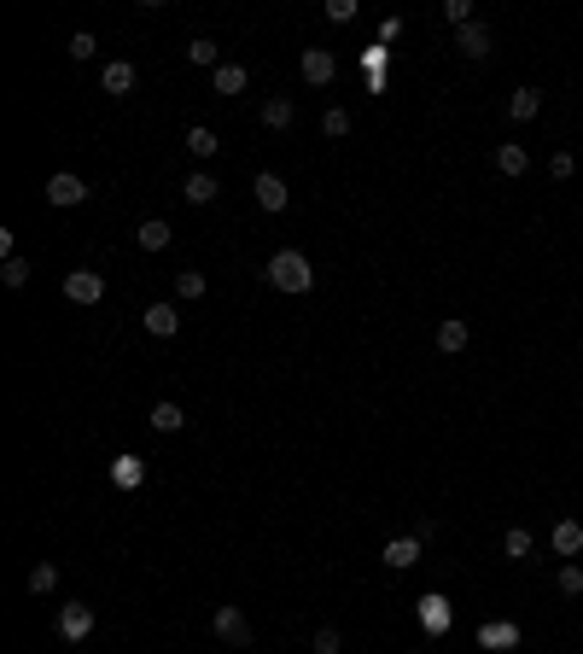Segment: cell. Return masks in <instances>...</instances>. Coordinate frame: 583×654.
Returning a JSON list of instances; mask_svg holds the SVG:
<instances>
[{
	"instance_id": "ffe728a7",
	"label": "cell",
	"mask_w": 583,
	"mask_h": 654,
	"mask_svg": "<svg viewBox=\"0 0 583 654\" xmlns=\"http://www.w3.org/2000/svg\"><path fill=\"white\" fill-rule=\"evenodd\" d=\"M245 82H251V77H245V65H216V94H222V100L245 94Z\"/></svg>"
},
{
	"instance_id": "4dcf8cb0",
	"label": "cell",
	"mask_w": 583,
	"mask_h": 654,
	"mask_svg": "<svg viewBox=\"0 0 583 654\" xmlns=\"http://www.w3.org/2000/svg\"><path fill=\"white\" fill-rule=\"evenodd\" d=\"M94 53H99V41H94L88 30H77V35H70V59H77V65H82V59H94Z\"/></svg>"
},
{
	"instance_id": "f546056e",
	"label": "cell",
	"mask_w": 583,
	"mask_h": 654,
	"mask_svg": "<svg viewBox=\"0 0 583 654\" xmlns=\"http://www.w3.org/2000/svg\"><path fill=\"white\" fill-rule=\"evenodd\" d=\"M187 59H193V65H210V70L222 65V59H216V41H210V35H198V41L187 47Z\"/></svg>"
},
{
	"instance_id": "7c38bea8",
	"label": "cell",
	"mask_w": 583,
	"mask_h": 654,
	"mask_svg": "<svg viewBox=\"0 0 583 654\" xmlns=\"http://www.w3.org/2000/svg\"><path fill=\"white\" fill-rule=\"evenodd\" d=\"M287 199H292V193H287V181L263 170V176H257V205H263V211H287Z\"/></svg>"
},
{
	"instance_id": "277c9868",
	"label": "cell",
	"mask_w": 583,
	"mask_h": 654,
	"mask_svg": "<svg viewBox=\"0 0 583 654\" xmlns=\"http://www.w3.org/2000/svg\"><path fill=\"white\" fill-rule=\"evenodd\" d=\"M88 631H94V608H88V602H70V608H59V637H65V643H82Z\"/></svg>"
},
{
	"instance_id": "83f0119b",
	"label": "cell",
	"mask_w": 583,
	"mask_h": 654,
	"mask_svg": "<svg viewBox=\"0 0 583 654\" xmlns=\"http://www.w3.org/2000/svg\"><path fill=\"white\" fill-rule=\"evenodd\" d=\"M205 287H210V281L198 275V269H181V275H176V292H181V299H205Z\"/></svg>"
},
{
	"instance_id": "e575fe53",
	"label": "cell",
	"mask_w": 583,
	"mask_h": 654,
	"mask_svg": "<svg viewBox=\"0 0 583 654\" xmlns=\"http://www.w3.org/2000/svg\"><path fill=\"white\" fill-rule=\"evenodd\" d=\"M327 18H332V23H344V18H356V0H327Z\"/></svg>"
},
{
	"instance_id": "ac0fdd59",
	"label": "cell",
	"mask_w": 583,
	"mask_h": 654,
	"mask_svg": "<svg viewBox=\"0 0 583 654\" xmlns=\"http://www.w3.org/2000/svg\"><path fill=\"white\" fill-rule=\"evenodd\" d=\"M537 111H542V94H537V88H514V100H507V117H514V123H531Z\"/></svg>"
},
{
	"instance_id": "52a82bcc",
	"label": "cell",
	"mask_w": 583,
	"mask_h": 654,
	"mask_svg": "<svg viewBox=\"0 0 583 654\" xmlns=\"http://www.w3.org/2000/svg\"><path fill=\"white\" fill-rule=\"evenodd\" d=\"M47 199H53V205H82V199H88V181L70 176V170H59V176L47 181Z\"/></svg>"
},
{
	"instance_id": "8992f818",
	"label": "cell",
	"mask_w": 583,
	"mask_h": 654,
	"mask_svg": "<svg viewBox=\"0 0 583 654\" xmlns=\"http://www.w3.org/2000/svg\"><path fill=\"white\" fill-rule=\"evenodd\" d=\"M134 82H141V77H134V65H129V59H111V65L99 70V88H105V94H117V100H129V94H134Z\"/></svg>"
},
{
	"instance_id": "4316f807",
	"label": "cell",
	"mask_w": 583,
	"mask_h": 654,
	"mask_svg": "<svg viewBox=\"0 0 583 654\" xmlns=\"http://www.w3.org/2000/svg\"><path fill=\"white\" fill-rule=\"evenodd\" d=\"M321 134H332V141H344V134H351V111H344V106H332L327 117H321Z\"/></svg>"
},
{
	"instance_id": "d4e9b609",
	"label": "cell",
	"mask_w": 583,
	"mask_h": 654,
	"mask_svg": "<svg viewBox=\"0 0 583 654\" xmlns=\"http://www.w3.org/2000/svg\"><path fill=\"white\" fill-rule=\"evenodd\" d=\"M53 585H59V566H53V561H35V566H30V596H47Z\"/></svg>"
},
{
	"instance_id": "9a60e30c",
	"label": "cell",
	"mask_w": 583,
	"mask_h": 654,
	"mask_svg": "<svg viewBox=\"0 0 583 654\" xmlns=\"http://www.w3.org/2000/svg\"><path fill=\"white\" fill-rule=\"evenodd\" d=\"M181 193H187L193 205H210V199H216V193H222V181L210 176V170H193V176L181 181Z\"/></svg>"
},
{
	"instance_id": "4fadbf2b",
	"label": "cell",
	"mask_w": 583,
	"mask_h": 654,
	"mask_svg": "<svg viewBox=\"0 0 583 654\" xmlns=\"http://www.w3.org/2000/svg\"><path fill=\"white\" fill-rule=\"evenodd\" d=\"M496 170H502V176H525V170H531V152L519 141H502V146H496Z\"/></svg>"
},
{
	"instance_id": "cb8c5ba5",
	"label": "cell",
	"mask_w": 583,
	"mask_h": 654,
	"mask_svg": "<svg viewBox=\"0 0 583 654\" xmlns=\"http://www.w3.org/2000/svg\"><path fill=\"white\" fill-rule=\"evenodd\" d=\"M438 351H467V322H455V316H450V322H438Z\"/></svg>"
},
{
	"instance_id": "603a6c76",
	"label": "cell",
	"mask_w": 583,
	"mask_h": 654,
	"mask_svg": "<svg viewBox=\"0 0 583 654\" xmlns=\"http://www.w3.org/2000/svg\"><path fill=\"white\" fill-rule=\"evenodd\" d=\"M292 117H297V111H292L287 94H275V100L263 106V129H292Z\"/></svg>"
},
{
	"instance_id": "5b68a950",
	"label": "cell",
	"mask_w": 583,
	"mask_h": 654,
	"mask_svg": "<svg viewBox=\"0 0 583 654\" xmlns=\"http://www.w3.org/2000/svg\"><path fill=\"white\" fill-rule=\"evenodd\" d=\"M210 625H216V637H222V643H233V649L251 643V620H245L240 608H216V620H210Z\"/></svg>"
},
{
	"instance_id": "3957f363",
	"label": "cell",
	"mask_w": 583,
	"mask_h": 654,
	"mask_svg": "<svg viewBox=\"0 0 583 654\" xmlns=\"http://www.w3.org/2000/svg\"><path fill=\"white\" fill-rule=\"evenodd\" d=\"M297 70H304V82H315V88H327V82L339 77V59H332L327 47H309V53L297 59Z\"/></svg>"
},
{
	"instance_id": "d6a6232c",
	"label": "cell",
	"mask_w": 583,
	"mask_h": 654,
	"mask_svg": "<svg viewBox=\"0 0 583 654\" xmlns=\"http://www.w3.org/2000/svg\"><path fill=\"white\" fill-rule=\"evenodd\" d=\"M572 170H578V158H572V152H554V158H549V176H554V181H566Z\"/></svg>"
},
{
	"instance_id": "5bb4252c",
	"label": "cell",
	"mask_w": 583,
	"mask_h": 654,
	"mask_svg": "<svg viewBox=\"0 0 583 654\" xmlns=\"http://www.w3.org/2000/svg\"><path fill=\"white\" fill-rule=\"evenodd\" d=\"M141 479H146V462H141V456H117V462H111V485H117V491H134Z\"/></svg>"
},
{
	"instance_id": "7402d4cb",
	"label": "cell",
	"mask_w": 583,
	"mask_h": 654,
	"mask_svg": "<svg viewBox=\"0 0 583 654\" xmlns=\"http://www.w3.org/2000/svg\"><path fill=\"white\" fill-rule=\"evenodd\" d=\"M146 427H152V433H181V427H187V415H181V403H158Z\"/></svg>"
},
{
	"instance_id": "f1b7e54d",
	"label": "cell",
	"mask_w": 583,
	"mask_h": 654,
	"mask_svg": "<svg viewBox=\"0 0 583 654\" xmlns=\"http://www.w3.org/2000/svg\"><path fill=\"white\" fill-rule=\"evenodd\" d=\"M502 549H507V555H514V561H525V555H531V532H525V526H507V538H502Z\"/></svg>"
},
{
	"instance_id": "1f68e13d",
	"label": "cell",
	"mask_w": 583,
	"mask_h": 654,
	"mask_svg": "<svg viewBox=\"0 0 583 654\" xmlns=\"http://www.w3.org/2000/svg\"><path fill=\"white\" fill-rule=\"evenodd\" d=\"M560 596H583V566H560Z\"/></svg>"
},
{
	"instance_id": "836d02e7",
	"label": "cell",
	"mask_w": 583,
	"mask_h": 654,
	"mask_svg": "<svg viewBox=\"0 0 583 654\" xmlns=\"http://www.w3.org/2000/svg\"><path fill=\"white\" fill-rule=\"evenodd\" d=\"M315 654H339V631H332V625H321V631H315Z\"/></svg>"
},
{
	"instance_id": "6da1fadb",
	"label": "cell",
	"mask_w": 583,
	"mask_h": 654,
	"mask_svg": "<svg viewBox=\"0 0 583 654\" xmlns=\"http://www.w3.org/2000/svg\"><path fill=\"white\" fill-rule=\"evenodd\" d=\"M269 287H275V292H309V287H315L309 257L304 252H275V257H269Z\"/></svg>"
},
{
	"instance_id": "484cf974",
	"label": "cell",
	"mask_w": 583,
	"mask_h": 654,
	"mask_svg": "<svg viewBox=\"0 0 583 654\" xmlns=\"http://www.w3.org/2000/svg\"><path fill=\"white\" fill-rule=\"evenodd\" d=\"M23 281H30V263H23V257H6V263H0V287H12V292H18Z\"/></svg>"
},
{
	"instance_id": "d6986e66",
	"label": "cell",
	"mask_w": 583,
	"mask_h": 654,
	"mask_svg": "<svg viewBox=\"0 0 583 654\" xmlns=\"http://www.w3.org/2000/svg\"><path fill=\"white\" fill-rule=\"evenodd\" d=\"M134 240H141L146 252H164V245H169V222L164 216H146L141 228H134Z\"/></svg>"
},
{
	"instance_id": "9c48e42d",
	"label": "cell",
	"mask_w": 583,
	"mask_h": 654,
	"mask_svg": "<svg viewBox=\"0 0 583 654\" xmlns=\"http://www.w3.org/2000/svg\"><path fill=\"white\" fill-rule=\"evenodd\" d=\"M549 544H554V555H578L583 549V520H554V532H549Z\"/></svg>"
},
{
	"instance_id": "8fae6325",
	"label": "cell",
	"mask_w": 583,
	"mask_h": 654,
	"mask_svg": "<svg viewBox=\"0 0 583 654\" xmlns=\"http://www.w3.org/2000/svg\"><path fill=\"white\" fill-rule=\"evenodd\" d=\"M478 643L485 649H519V625L514 620H490V625H478Z\"/></svg>"
},
{
	"instance_id": "30bf717a",
	"label": "cell",
	"mask_w": 583,
	"mask_h": 654,
	"mask_svg": "<svg viewBox=\"0 0 583 654\" xmlns=\"http://www.w3.org/2000/svg\"><path fill=\"white\" fill-rule=\"evenodd\" d=\"M146 333H152V339H176V333H181L176 304H152V310H146Z\"/></svg>"
},
{
	"instance_id": "2e32d148",
	"label": "cell",
	"mask_w": 583,
	"mask_h": 654,
	"mask_svg": "<svg viewBox=\"0 0 583 654\" xmlns=\"http://www.w3.org/2000/svg\"><path fill=\"white\" fill-rule=\"evenodd\" d=\"M414 561H420V538H391V544H386V566H396V573H408Z\"/></svg>"
},
{
	"instance_id": "7a4b0ae2",
	"label": "cell",
	"mask_w": 583,
	"mask_h": 654,
	"mask_svg": "<svg viewBox=\"0 0 583 654\" xmlns=\"http://www.w3.org/2000/svg\"><path fill=\"white\" fill-rule=\"evenodd\" d=\"M65 299L70 304H99V299H105V281H99L94 269H70V275H65Z\"/></svg>"
},
{
	"instance_id": "e0dca14e",
	"label": "cell",
	"mask_w": 583,
	"mask_h": 654,
	"mask_svg": "<svg viewBox=\"0 0 583 654\" xmlns=\"http://www.w3.org/2000/svg\"><path fill=\"white\" fill-rule=\"evenodd\" d=\"M455 47H461L467 59H485L490 53V30L485 23H467V30H455Z\"/></svg>"
},
{
	"instance_id": "44dd1931",
	"label": "cell",
	"mask_w": 583,
	"mask_h": 654,
	"mask_svg": "<svg viewBox=\"0 0 583 654\" xmlns=\"http://www.w3.org/2000/svg\"><path fill=\"white\" fill-rule=\"evenodd\" d=\"M187 152H193V158H216V152H222L216 129H205V123H193V129H187Z\"/></svg>"
},
{
	"instance_id": "ba28073f",
	"label": "cell",
	"mask_w": 583,
	"mask_h": 654,
	"mask_svg": "<svg viewBox=\"0 0 583 654\" xmlns=\"http://www.w3.org/2000/svg\"><path fill=\"white\" fill-rule=\"evenodd\" d=\"M450 620H455V613H450V602H443V596H420V625H426L432 637L450 631Z\"/></svg>"
}]
</instances>
